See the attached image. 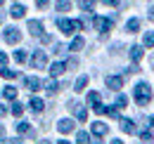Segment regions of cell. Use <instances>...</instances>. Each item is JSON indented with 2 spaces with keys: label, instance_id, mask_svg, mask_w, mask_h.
Listing matches in <instances>:
<instances>
[{
  "label": "cell",
  "instance_id": "obj_1",
  "mask_svg": "<svg viewBox=\"0 0 154 144\" xmlns=\"http://www.w3.org/2000/svg\"><path fill=\"white\" fill-rule=\"evenodd\" d=\"M133 97H135V102H137L140 106H147V104L152 102V88H149V83L140 80L133 88Z\"/></svg>",
  "mask_w": 154,
  "mask_h": 144
},
{
  "label": "cell",
  "instance_id": "obj_2",
  "mask_svg": "<svg viewBox=\"0 0 154 144\" xmlns=\"http://www.w3.org/2000/svg\"><path fill=\"white\" fill-rule=\"evenodd\" d=\"M57 26H59V31H62V33L74 36L76 31H81L83 21H76V19H57Z\"/></svg>",
  "mask_w": 154,
  "mask_h": 144
},
{
  "label": "cell",
  "instance_id": "obj_3",
  "mask_svg": "<svg viewBox=\"0 0 154 144\" xmlns=\"http://www.w3.org/2000/svg\"><path fill=\"white\" fill-rule=\"evenodd\" d=\"M2 38H5V43L17 45V43L21 40V33H19V28H17V26H7V28H5V33H2Z\"/></svg>",
  "mask_w": 154,
  "mask_h": 144
},
{
  "label": "cell",
  "instance_id": "obj_4",
  "mask_svg": "<svg viewBox=\"0 0 154 144\" xmlns=\"http://www.w3.org/2000/svg\"><path fill=\"white\" fill-rule=\"evenodd\" d=\"M45 64H48V54L43 52V50H36L33 57H31V66L33 69H45Z\"/></svg>",
  "mask_w": 154,
  "mask_h": 144
},
{
  "label": "cell",
  "instance_id": "obj_5",
  "mask_svg": "<svg viewBox=\"0 0 154 144\" xmlns=\"http://www.w3.org/2000/svg\"><path fill=\"white\" fill-rule=\"evenodd\" d=\"M93 21H95L97 31H102V36H107V31H112V26H114L112 19H104V17H95Z\"/></svg>",
  "mask_w": 154,
  "mask_h": 144
},
{
  "label": "cell",
  "instance_id": "obj_6",
  "mask_svg": "<svg viewBox=\"0 0 154 144\" xmlns=\"http://www.w3.org/2000/svg\"><path fill=\"white\" fill-rule=\"evenodd\" d=\"M69 109H71V111L76 113V118H78V121H83V123L88 121V111H85V106H81L78 102H69Z\"/></svg>",
  "mask_w": 154,
  "mask_h": 144
},
{
  "label": "cell",
  "instance_id": "obj_7",
  "mask_svg": "<svg viewBox=\"0 0 154 144\" xmlns=\"http://www.w3.org/2000/svg\"><path fill=\"white\" fill-rule=\"evenodd\" d=\"M90 130H93V135H95L97 140H102V137H104V135L109 132V125H104L102 121H95V123H93V128H90Z\"/></svg>",
  "mask_w": 154,
  "mask_h": 144
},
{
  "label": "cell",
  "instance_id": "obj_8",
  "mask_svg": "<svg viewBox=\"0 0 154 144\" xmlns=\"http://www.w3.org/2000/svg\"><path fill=\"white\" fill-rule=\"evenodd\" d=\"M24 85H26L31 92H36V90H40V88H43L40 78H36V76H26V78H24Z\"/></svg>",
  "mask_w": 154,
  "mask_h": 144
},
{
  "label": "cell",
  "instance_id": "obj_9",
  "mask_svg": "<svg viewBox=\"0 0 154 144\" xmlns=\"http://www.w3.org/2000/svg\"><path fill=\"white\" fill-rule=\"evenodd\" d=\"M26 26H29V33H31V36H36V38L43 36V24H40L38 19H31Z\"/></svg>",
  "mask_w": 154,
  "mask_h": 144
},
{
  "label": "cell",
  "instance_id": "obj_10",
  "mask_svg": "<svg viewBox=\"0 0 154 144\" xmlns=\"http://www.w3.org/2000/svg\"><path fill=\"white\" fill-rule=\"evenodd\" d=\"M74 128H76V125H74V121H71V118H62V121L57 123V130L62 132V135H69Z\"/></svg>",
  "mask_w": 154,
  "mask_h": 144
},
{
  "label": "cell",
  "instance_id": "obj_11",
  "mask_svg": "<svg viewBox=\"0 0 154 144\" xmlns=\"http://www.w3.org/2000/svg\"><path fill=\"white\" fill-rule=\"evenodd\" d=\"M107 88L109 90H121L123 88V78L121 76H107Z\"/></svg>",
  "mask_w": 154,
  "mask_h": 144
},
{
  "label": "cell",
  "instance_id": "obj_12",
  "mask_svg": "<svg viewBox=\"0 0 154 144\" xmlns=\"http://www.w3.org/2000/svg\"><path fill=\"white\" fill-rule=\"evenodd\" d=\"M88 104L93 106V111L102 106V99H100V92H88Z\"/></svg>",
  "mask_w": 154,
  "mask_h": 144
},
{
  "label": "cell",
  "instance_id": "obj_13",
  "mask_svg": "<svg viewBox=\"0 0 154 144\" xmlns=\"http://www.w3.org/2000/svg\"><path fill=\"white\" fill-rule=\"evenodd\" d=\"M121 130H123L126 135H133V132H137V130H135V123L131 121V118H121Z\"/></svg>",
  "mask_w": 154,
  "mask_h": 144
},
{
  "label": "cell",
  "instance_id": "obj_14",
  "mask_svg": "<svg viewBox=\"0 0 154 144\" xmlns=\"http://www.w3.org/2000/svg\"><path fill=\"white\" fill-rule=\"evenodd\" d=\"M48 71H50V76L55 78V76H62V73L66 71V66H64V62H55V64H52Z\"/></svg>",
  "mask_w": 154,
  "mask_h": 144
},
{
  "label": "cell",
  "instance_id": "obj_15",
  "mask_svg": "<svg viewBox=\"0 0 154 144\" xmlns=\"http://www.w3.org/2000/svg\"><path fill=\"white\" fill-rule=\"evenodd\" d=\"M43 106H45V104H43V99H40V97H31V102H29V109H31L33 113H40V111H43Z\"/></svg>",
  "mask_w": 154,
  "mask_h": 144
},
{
  "label": "cell",
  "instance_id": "obj_16",
  "mask_svg": "<svg viewBox=\"0 0 154 144\" xmlns=\"http://www.w3.org/2000/svg\"><path fill=\"white\" fill-rule=\"evenodd\" d=\"M10 14H12L14 19H21L24 14H26V7L19 5V2H14V5H12V10H10Z\"/></svg>",
  "mask_w": 154,
  "mask_h": 144
},
{
  "label": "cell",
  "instance_id": "obj_17",
  "mask_svg": "<svg viewBox=\"0 0 154 144\" xmlns=\"http://www.w3.org/2000/svg\"><path fill=\"white\" fill-rule=\"evenodd\" d=\"M131 59H133L135 64L142 59V47H140V45H133V47H131Z\"/></svg>",
  "mask_w": 154,
  "mask_h": 144
},
{
  "label": "cell",
  "instance_id": "obj_18",
  "mask_svg": "<svg viewBox=\"0 0 154 144\" xmlns=\"http://www.w3.org/2000/svg\"><path fill=\"white\" fill-rule=\"evenodd\" d=\"M78 5H81L83 12H93L95 10V0H78Z\"/></svg>",
  "mask_w": 154,
  "mask_h": 144
},
{
  "label": "cell",
  "instance_id": "obj_19",
  "mask_svg": "<svg viewBox=\"0 0 154 144\" xmlns=\"http://www.w3.org/2000/svg\"><path fill=\"white\" fill-rule=\"evenodd\" d=\"M17 132H19V135H33V128L29 125V123H24V121H21L19 125H17Z\"/></svg>",
  "mask_w": 154,
  "mask_h": 144
},
{
  "label": "cell",
  "instance_id": "obj_20",
  "mask_svg": "<svg viewBox=\"0 0 154 144\" xmlns=\"http://www.w3.org/2000/svg\"><path fill=\"white\" fill-rule=\"evenodd\" d=\"M142 45H145V47H154V31H147V33L142 36Z\"/></svg>",
  "mask_w": 154,
  "mask_h": 144
},
{
  "label": "cell",
  "instance_id": "obj_21",
  "mask_svg": "<svg viewBox=\"0 0 154 144\" xmlns=\"http://www.w3.org/2000/svg\"><path fill=\"white\" fill-rule=\"evenodd\" d=\"M140 28V19H128V24H126V31L128 33H135Z\"/></svg>",
  "mask_w": 154,
  "mask_h": 144
},
{
  "label": "cell",
  "instance_id": "obj_22",
  "mask_svg": "<svg viewBox=\"0 0 154 144\" xmlns=\"http://www.w3.org/2000/svg\"><path fill=\"white\" fill-rule=\"evenodd\" d=\"M2 97L10 99V102H14V99H17V88H5V90H2Z\"/></svg>",
  "mask_w": 154,
  "mask_h": 144
},
{
  "label": "cell",
  "instance_id": "obj_23",
  "mask_svg": "<svg viewBox=\"0 0 154 144\" xmlns=\"http://www.w3.org/2000/svg\"><path fill=\"white\" fill-rule=\"evenodd\" d=\"M83 45H85V40H83L81 36H76L74 40H71V45H69V50H74V52H76V50H81Z\"/></svg>",
  "mask_w": 154,
  "mask_h": 144
},
{
  "label": "cell",
  "instance_id": "obj_24",
  "mask_svg": "<svg viewBox=\"0 0 154 144\" xmlns=\"http://www.w3.org/2000/svg\"><path fill=\"white\" fill-rule=\"evenodd\" d=\"M85 85H88V76H81V78L76 80V85H74V90H76V92H83V90H85Z\"/></svg>",
  "mask_w": 154,
  "mask_h": 144
},
{
  "label": "cell",
  "instance_id": "obj_25",
  "mask_svg": "<svg viewBox=\"0 0 154 144\" xmlns=\"http://www.w3.org/2000/svg\"><path fill=\"white\" fill-rule=\"evenodd\" d=\"M76 144H90V135L81 130V132H78V135H76Z\"/></svg>",
  "mask_w": 154,
  "mask_h": 144
},
{
  "label": "cell",
  "instance_id": "obj_26",
  "mask_svg": "<svg viewBox=\"0 0 154 144\" xmlns=\"http://www.w3.org/2000/svg\"><path fill=\"white\" fill-rule=\"evenodd\" d=\"M140 140H142L145 144H152L154 142V135L149 132V130H142V132H140Z\"/></svg>",
  "mask_w": 154,
  "mask_h": 144
},
{
  "label": "cell",
  "instance_id": "obj_27",
  "mask_svg": "<svg viewBox=\"0 0 154 144\" xmlns=\"http://www.w3.org/2000/svg\"><path fill=\"white\" fill-rule=\"evenodd\" d=\"M0 76H2V78H7V80H12V78H17L19 73L12 71V69H0Z\"/></svg>",
  "mask_w": 154,
  "mask_h": 144
},
{
  "label": "cell",
  "instance_id": "obj_28",
  "mask_svg": "<svg viewBox=\"0 0 154 144\" xmlns=\"http://www.w3.org/2000/svg\"><path fill=\"white\" fill-rule=\"evenodd\" d=\"M59 88H62V85H59L57 80H50V83H45V90L50 92V94H55V92H57Z\"/></svg>",
  "mask_w": 154,
  "mask_h": 144
},
{
  "label": "cell",
  "instance_id": "obj_29",
  "mask_svg": "<svg viewBox=\"0 0 154 144\" xmlns=\"http://www.w3.org/2000/svg\"><path fill=\"white\" fill-rule=\"evenodd\" d=\"M21 113H24V104H19V102H14V104H12V116H17V118H19Z\"/></svg>",
  "mask_w": 154,
  "mask_h": 144
},
{
  "label": "cell",
  "instance_id": "obj_30",
  "mask_svg": "<svg viewBox=\"0 0 154 144\" xmlns=\"http://www.w3.org/2000/svg\"><path fill=\"white\" fill-rule=\"evenodd\" d=\"M69 7H71V2H69V0H59V2H57V12H66Z\"/></svg>",
  "mask_w": 154,
  "mask_h": 144
},
{
  "label": "cell",
  "instance_id": "obj_31",
  "mask_svg": "<svg viewBox=\"0 0 154 144\" xmlns=\"http://www.w3.org/2000/svg\"><path fill=\"white\" fill-rule=\"evenodd\" d=\"M126 104H128V97H126V94H119V97H116V106L123 109Z\"/></svg>",
  "mask_w": 154,
  "mask_h": 144
},
{
  "label": "cell",
  "instance_id": "obj_32",
  "mask_svg": "<svg viewBox=\"0 0 154 144\" xmlns=\"http://www.w3.org/2000/svg\"><path fill=\"white\" fill-rule=\"evenodd\" d=\"M14 62L24 64V62H26V52H24V50H17V52H14Z\"/></svg>",
  "mask_w": 154,
  "mask_h": 144
},
{
  "label": "cell",
  "instance_id": "obj_33",
  "mask_svg": "<svg viewBox=\"0 0 154 144\" xmlns=\"http://www.w3.org/2000/svg\"><path fill=\"white\" fill-rule=\"evenodd\" d=\"M64 66H66V69H76V66H78V59H69Z\"/></svg>",
  "mask_w": 154,
  "mask_h": 144
},
{
  "label": "cell",
  "instance_id": "obj_34",
  "mask_svg": "<svg viewBox=\"0 0 154 144\" xmlns=\"http://www.w3.org/2000/svg\"><path fill=\"white\" fill-rule=\"evenodd\" d=\"M36 5H38L40 10H45V7H48V5H50V0H36Z\"/></svg>",
  "mask_w": 154,
  "mask_h": 144
},
{
  "label": "cell",
  "instance_id": "obj_35",
  "mask_svg": "<svg viewBox=\"0 0 154 144\" xmlns=\"http://www.w3.org/2000/svg\"><path fill=\"white\" fill-rule=\"evenodd\" d=\"M0 64H7V54L5 52H0Z\"/></svg>",
  "mask_w": 154,
  "mask_h": 144
},
{
  "label": "cell",
  "instance_id": "obj_36",
  "mask_svg": "<svg viewBox=\"0 0 154 144\" xmlns=\"http://www.w3.org/2000/svg\"><path fill=\"white\" fill-rule=\"evenodd\" d=\"M102 2H104V5H119L121 0H102Z\"/></svg>",
  "mask_w": 154,
  "mask_h": 144
},
{
  "label": "cell",
  "instance_id": "obj_37",
  "mask_svg": "<svg viewBox=\"0 0 154 144\" xmlns=\"http://www.w3.org/2000/svg\"><path fill=\"white\" fill-rule=\"evenodd\" d=\"M2 116H7V109H5L2 104H0V118H2Z\"/></svg>",
  "mask_w": 154,
  "mask_h": 144
},
{
  "label": "cell",
  "instance_id": "obj_38",
  "mask_svg": "<svg viewBox=\"0 0 154 144\" xmlns=\"http://www.w3.org/2000/svg\"><path fill=\"white\" fill-rule=\"evenodd\" d=\"M5 144H21V140H7Z\"/></svg>",
  "mask_w": 154,
  "mask_h": 144
},
{
  "label": "cell",
  "instance_id": "obj_39",
  "mask_svg": "<svg viewBox=\"0 0 154 144\" xmlns=\"http://www.w3.org/2000/svg\"><path fill=\"white\" fill-rule=\"evenodd\" d=\"M2 140H5V128L0 125V142H2Z\"/></svg>",
  "mask_w": 154,
  "mask_h": 144
},
{
  "label": "cell",
  "instance_id": "obj_40",
  "mask_svg": "<svg viewBox=\"0 0 154 144\" xmlns=\"http://www.w3.org/2000/svg\"><path fill=\"white\" fill-rule=\"evenodd\" d=\"M149 19H154V5H152V10H149Z\"/></svg>",
  "mask_w": 154,
  "mask_h": 144
},
{
  "label": "cell",
  "instance_id": "obj_41",
  "mask_svg": "<svg viewBox=\"0 0 154 144\" xmlns=\"http://www.w3.org/2000/svg\"><path fill=\"white\" fill-rule=\"evenodd\" d=\"M149 125H152V128H154V116H149Z\"/></svg>",
  "mask_w": 154,
  "mask_h": 144
},
{
  "label": "cell",
  "instance_id": "obj_42",
  "mask_svg": "<svg viewBox=\"0 0 154 144\" xmlns=\"http://www.w3.org/2000/svg\"><path fill=\"white\" fill-rule=\"evenodd\" d=\"M57 144H71V142H66V140H59V142Z\"/></svg>",
  "mask_w": 154,
  "mask_h": 144
},
{
  "label": "cell",
  "instance_id": "obj_43",
  "mask_svg": "<svg viewBox=\"0 0 154 144\" xmlns=\"http://www.w3.org/2000/svg\"><path fill=\"white\" fill-rule=\"evenodd\" d=\"M112 144H123V142H121V140H112Z\"/></svg>",
  "mask_w": 154,
  "mask_h": 144
},
{
  "label": "cell",
  "instance_id": "obj_44",
  "mask_svg": "<svg viewBox=\"0 0 154 144\" xmlns=\"http://www.w3.org/2000/svg\"><path fill=\"white\" fill-rule=\"evenodd\" d=\"M38 144H52V142H48V140H43V142H38Z\"/></svg>",
  "mask_w": 154,
  "mask_h": 144
},
{
  "label": "cell",
  "instance_id": "obj_45",
  "mask_svg": "<svg viewBox=\"0 0 154 144\" xmlns=\"http://www.w3.org/2000/svg\"><path fill=\"white\" fill-rule=\"evenodd\" d=\"M2 2H5V0H0V5H2Z\"/></svg>",
  "mask_w": 154,
  "mask_h": 144
}]
</instances>
